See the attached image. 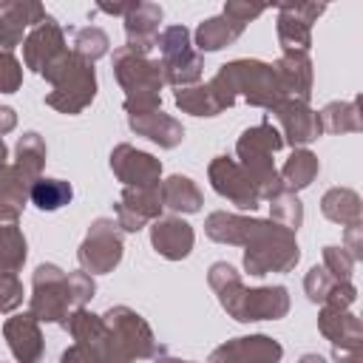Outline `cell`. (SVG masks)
<instances>
[{
    "label": "cell",
    "instance_id": "obj_37",
    "mask_svg": "<svg viewBox=\"0 0 363 363\" xmlns=\"http://www.w3.org/2000/svg\"><path fill=\"white\" fill-rule=\"evenodd\" d=\"M108 48H111V40L99 26H82L71 31V51L88 62H96L99 57H105Z\"/></svg>",
    "mask_w": 363,
    "mask_h": 363
},
{
    "label": "cell",
    "instance_id": "obj_12",
    "mask_svg": "<svg viewBox=\"0 0 363 363\" xmlns=\"http://www.w3.org/2000/svg\"><path fill=\"white\" fill-rule=\"evenodd\" d=\"M278 43L284 54H309L312 48V23L326 11L323 3H278Z\"/></svg>",
    "mask_w": 363,
    "mask_h": 363
},
{
    "label": "cell",
    "instance_id": "obj_48",
    "mask_svg": "<svg viewBox=\"0 0 363 363\" xmlns=\"http://www.w3.org/2000/svg\"><path fill=\"white\" fill-rule=\"evenodd\" d=\"M360 352L363 349H332V357L337 363H360Z\"/></svg>",
    "mask_w": 363,
    "mask_h": 363
},
{
    "label": "cell",
    "instance_id": "obj_9",
    "mask_svg": "<svg viewBox=\"0 0 363 363\" xmlns=\"http://www.w3.org/2000/svg\"><path fill=\"white\" fill-rule=\"evenodd\" d=\"M122 252H125V244H122V230L116 227V221L94 218L77 250V261H79V269L88 275H105L119 267Z\"/></svg>",
    "mask_w": 363,
    "mask_h": 363
},
{
    "label": "cell",
    "instance_id": "obj_33",
    "mask_svg": "<svg viewBox=\"0 0 363 363\" xmlns=\"http://www.w3.org/2000/svg\"><path fill=\"white\" fill-rule=\"evenodd\" d=\"M320 116V128L323 133H360L363 130V119H360V102L349 99V102H329L323 105V111H318Z\"/></svg>",
    "mask_w": 363,
    "mask_h": 363
},
{
    "label": "cell",
    "instance_id": "obj_44",
    "mask_svg": "<svg viewBox=\"0 0 363 363\" xmlns=\"http://www.w3.org/2000/svg\"><path fill=\"white\" fill-rule=\"evenodd\" d=\"M354 261H363V224L346 227L343 230V244H340Z\"/></svg>",
    "mask_w": 363,
    "mask_h": 363
},
{
    "label": "cell",
    "instance_id": "obj_3",
    "mask_svg": "<svg viewBox=\"0 0 363 363\" xmlns=\"http://www.w3.org/2000/svg\"><path fill=\"white\" fill-rule=\"evenodd\" d=\"M207 85L216 94L221 111L233 108L238 96L247 105L264 108V111H272L284 99L278 77H275V68L269 62H264V60H233V62H224Z\"/></svg>",
    "mask_w": 363,
    "mask_h": 363
},
{
    "label": "cell",
    "instance_id": "obj_6",
    "mask_svg": "<svg viewBox=\"0 0 363 363\" xmlns=\"http://www.w3.org/2000/svg\"><path fill=\"white\" fill-rule=\"evenodd\" d=\"M113 77L119 82V88L125 91V113H147V111H159L162 108V88H164V77H162V65L159 60H150L145 54H136L130 48H116L113 51Z\"/></svg>",
    "mask_w": 363,
    "mask_h": 363
},
{
    "label": "cell",
    "instance_id": "obj_26",
    "mask_svg": "<svg viewBox=\"0 0 363 363\" xmlns=\"http://www.w3.org/2000/svg\"><path fill=\"white\" fill-rule=\"evenodd\" d=\"M159 193H162V207L170 210V213H199L201 204H204V196L199 190V184L190 179V176H182V173H173L167 179L159 182Z\"/></svg>",
    "mask_w": 363,
    "mask_h": 363
},
{
    "label": "cell",
    "instance_id": "obj_39",
    "mask_svg": "<svg viewBox=\"0 0 363 363\" xmlns=\"http://www.w3.org/2000/svg\"><path fill=\"white\" fill-rule=\"evenodd\" d=\"M337 278H332L329 272H326V267L320 264H315L309 272H306V278H303V292H306V298L312 301V303H326L332 295H335V289H337Z\"/></svg>",
    "mask_w": 363,
    "mask_h": 363
},
{
    "label": "cell",
    "instance_id": "obj_34",
    "mask_svg": "<svg viewBox=\"0 0 363 363\" xmlns=\"http://www.w3.org/2000/svg\"><path fill=\"white\" fill-rule=\"evenodd\" d=\"M71 199H74V187L65 179H45V176H40L31 184V190H28V201L37 210H43V213H54V210L71 204Z\"/></svg>",
    "mask_w": 363,
    "mask_h": 363
},
{
    "label": "cell",
    "instance_id": "obj_32",
    "mask_svg": "<svg viewBox=\"0 0 363 363\" xmlns=\"http://www.w3.org/2000/svg\"><path fill=\"white\" fill-rule=\"evenodd\" d=\"M45 159H48V147H45V139L37 133V130H28L17 139L14 145V167L34 184L40 176H43V167H45Z\"/></svg>",
    "mask_w": 363,
    "mask_h": 363
},
{
    "label": "cell",
    "instance_id": "obj_25",
    "mask_svg": "<svg viewBox=\"0 0 363 363\" xmlns=\"http://www.w3.org/2000/svg\"><path fill=\"white\" fill-rule=\"evenodd\" d=\"M128 128L136 133V136H145L150 139L153 145L164 147V150H173L182 145L184 139V128L176 116L164 113L162 108L159 111H147V113H133L128 116Z\"/></svg>",
    "mask_w": 363,
    "mask_h": 363
},
{
    "label": "cell",
    "instance_id": "obj_19",
    "mask_svg": "<svg viewBox=\"0 0 363 363\" xmlns=\"http://www.w3.org/2000/svg\"><path fill=\"white\" fill-rule=\"evenodd\" d=\"M48 17V11L43 9V3L37 0H9L0 9V51H11L17 45H23L26 40V28L40 26Z\"/></svg>",
    "mask_w": 363,
    "mask_h": 363
},
{
    "label": "cell",
    "instance_id": "obj_31",
    "mask_svg": "<svg viewBox=\"0 0 363 363\" xmlns=\"http://www.w3.org/2000/svg\"><path fill=\"white\" fill-rule=\"evenodd\" d=\"M320 173V162L318 156L309 150V147H295L289 153V159L284 162V167L278 170L281 176V187L289 190V193H298V190H306Z\"/></svg>",
    "mask_w": 363,
    "mask_h": 363
},
{
    "label": "cell",
    "instance_id": "obj_35",
    "mask_svg": "<svg viewBox=\"0 0 363 363\" xmlns=\"http://www.w3.org/2000/svg\"><path fill=\"white\" fill-rule=\"evenodd\" d=\"M28 258V241L23 230L14 224L0 221V272H20Z\"/></svg>",
    "mask_w": 363,
    "mask_h": 363
},
{
    "label": "cell",
    "instance_id": "obj_10",
    "mask_svg": "<svg viewBox=\"0 0 363 363\" xmlns=\"http://www.w3.org/2000/svg\"><path fill=\"white\" fill-rule=\"evenodd\" d=\"M68 335L74 337V343H82L91 354H94V363H133L130 352L125 349V343L105 326L102 315H94L88 312L85 306L82 309H74L68 315V323H65Z\"/></svg>",
    "mask_w": 363,
    "mask_h": 363
},
{
    "label": "cell",
    "instance_id": "obj_27",
    "mask_svg": "<svg viewBox=\"0 0 363 363\" xmlns=\"http://www.w3.org/2000/svg\"><path fill=\"white\" fill-rule=\"evenodd\" d=\"M28 190H31V182L14 164H6L0 170V221L3 224H14L23 216L28 204Z\"/></svg>",
    "mask_w": 363,
    "mask_h": 363
},
{
    "label": "cell",
    "instance_id": "obj_8",
    "mask_svg": "<svg viewBox=\"0 0 363 363\" xmlns=\"http://www.w3.org/2000/svg\"><path fill=\"white\" fill-rule=\"evenodd\" d=\"M156 48L162 54L159 65H162V77L167 85H176V88L199 85L201 71H204V60L193 48V37L184 26H167L159 34Z\"/></svg>",
    "mask_w": 363,
    "mask_h": 363
},
{
    "label": "cell",
    "instance_id": "obj_18",
    "mask_svg": "<svg viewBox=\"0 0 363 363\" xmlns=\"http://www.w3.org/2000/svg\"><path fill=\"white\" fill-rule=\"evenodd\" d=\"M284 346L269 335H241L216 346L207 363H281Z\"/></svg>",
    "mask_w": 363,
    "mask_h": 363
},
{
    "label": "cell",
    "instance_id": "obj_40",
    "mask_svg": "<svg viewBox=\"0 0 363 363\" xmlns=\"http://www.w3.org/2000/svg\"><path fill=\"white\" fill-rule=\"evenodd\" d=\"M354 264H357V261H354L343 247H337V244H326V247H323V267H326V272H329L332 278H337V281H352Z\"/></svg>",
    "mask_w": 363,
    "mask_h": 363
},
{
    "label": "cell",
    "instance_id": "obj_5",
    "mask_svg": "<svg viewBox=\"0 0 363 363\" xmlns=\"http://www.w3.org/2000/svg\"><path fill=\"white\" fill-rule=\"evenodd\" d=\"M284 147V136L281 130L264 119L252 128H247L238 142H235V153H238V164L241 170L247 173V179L252 182L255 193L261 201H269L275 193H281V176H278V167L272 162V156Z\"/></svg>",
    "mask_w": 363,
    "mask_h": 363
},
{
    "label": "cell",
    "instance_id": "obj_13",
    "mask_svg": "<svg viewBox=\"0 0 363 363\" xmlns=\"http://www.w3.org/2000/svg\"><path fill=\"white\" fill-rule=\"evenodd\" d=\"M207 179L213 184V190L227 199L230 204H235L238 210H258L261 207V199L252 187V182L247 179V173L241 170V164L230 156H216L207 167Z\"/></svg>",
    "mask_w": 363,
    "mask_h": 363
},
{
    "label": "cell",
    "instance_id": "obj_24",
    "mask_svg": "<svg viewBox=\"0 0 363 363\" xmlns=\"http://www.w3.org/2000/svg\"><path fill=\"white\" fill-rule=\"evenodd\" d=\"M272 68H275L284 99L309 102V96H312V60H309V54H281L272 62Z\"/></svg>",
    "mask_w": 363,
    "mask_h": 363
},
{
    "label": "cell",
    "instance_id": "obj_7",
    "mask_svg": "<svg viewBox=\"0 0 363 363\" xmlns=\"http://www.w3.org/2000/svg\"><path fill=\"white\" fill-rule=\"evenodd\" d=\"M301 261V247L292 230L272 218H255L244 244V269L255 278L269 272H289Z\"/></svg>",
    "mask_w": 363,
    "mask_h": 363
},
{
    "label": "cell",
    "instance_id": "obj_11",
    "mask_svg": "<svg viewBox=\"0 0 363 363\" xmlns=\"http://www.w3.org/2000/svg\"><path fill=\"white\" fill-rule=\"evenodd\" d=\"M105 326L125 343V349L130 352L133 360H156L159 354H164V346H159L150 323L130 306H111L102 315Z\"/></svg>",
    "mask_w": 363,
    "mask_h": 363
},
{
    "label": "cell",
    "instance_id": "obj_17",
    "mask_svg": "<svg viewBox=\"0 0 363 363\" xmlns=\"http://www.w3.org/2000/svg\"><path fill=\"white\" fill-rule=\"evenodd\" d=\"M162 193L156 187H122L116 201V227L122 233H139L150 221L162 218Z\"/></svg>",
    "mask_w": 363,
    "mask_h": 363
},
{
    "label": "cell",
    "instance_id": "obj_4",
    "mask_svg": "<svg viewBox=\"0 0 363 363\" xmlns=\"http://www.w3.org/2000/svg\"><path fill=\"white\" fill-rule=\"evenodd\" d=\"M40 77L51 85V91L45 94V105L54 108L57 113L77 116L96 96V68H94V62L77 57L71 48L60 60H54Z\"/></svg>",
    "mask_w": 363,
    "mask_h": 363
},
{
    "label": "cell",
    "instance_id": "obj_30",
    "mask_svg": "<svg viewBox=\"0 0 363 363\" xmlns=\"http://www.w3.org/2000/svg\"><path fill=\"white\" fill-rule=\"evenodd\" d=\"M250 216H238V213H227V210H216L204 218V233L210 241L216 244H233V247H244L247 235L252 230Z\"/></svg>",
    "mask_w": 363,
    "mask_h": 363
},
{
    "label": "cell",
    "instance_id": "obj_50",
    "mask_svg": "<svg viewBox=\"0 0 363 363\" xmlns=\"http://www.w3.org/2000/svg\"><path fill=\"white\" fill-rule=\"evenodd\" d=\"M9 164V147H6V142H3V136H0V170Z\"/></svg>",
    "mask_w": 363,
    "mask_h": 363
},
{
    "label": "cell",
    "instance_id": "obj_29",
    "mask_svg": "<svg viewBox=\"0 0 363 363\" xmlns=\"http://www.w3.org/2000/svg\"><path fill=\"white\" fill-rule=\"evenodd\" d=\"M320 213L340 224V227H354V224H363V201L357 196V190L352 187H332L323 193L320 199Z\"/></svg>",
    "mask_w": 363,
    "mask_h": 363
},
{
    "label": "cell",
    "instance_id": "obj_23",
    "mask_svg": "<svg viewBox=\"0 0 363 363\" xmlns=\"http://www.w3.org/2000/svg\"><path fill=\"white\" fill-rule=\"evenodd\" d=\"M318 332L332 343V349H363V323L352 309L320 306Z\"/></svg>",
    "mask_w": 363,
    "mask_h": 363
},
{
    "label": "cell",
    "instance_id": "obj_1",
    "mask_svg": "<svg viewBox=\"0 0 363 363\" xmlns=\"http://www.w3.org/2000/svg\"><path fill=\"white\" fill-rule=\"evenodd\" d=\"M207 284L216 292L221 309L238 320V323H252V320H281L289 312V289L275 284V286H255L247 289L241 275L235 272L233 264L216 261L207 269Z\"/></svg>",
    "mask_w": 363,
    "mask_h": 363
},
{
    "label": "cell",
    "instance_id": "obj_36",
    "mask_svg": "<svg viewBox=\"0 0 363 363\" xmlns=\"http://www.w3.org/2000/svg\"><path fill=\"white\" fill-rule=\"evenodd\" d=\"M173 102L182 113H190V116H218L221 113V105L216 99V94L210 91V85H187V88H179L173 94Z\"/></svg>",
    "mask_w": 363,
    "mask_h": 363
},
{
    "label": "cell",
    "instance_id": "obj_20",
    "mask_svg": "<svg viewBox=\"0 0 363 363\" xmlns=\"http://www.w3.org/2000/svg\"><path fill=\"white\" fill-rule=\"evenodd\" d=\"M3 337L17 363H40L45 354V340L40 332V320L31 312L11 315L3 323Z\"/></svg>",
    "mask_w": 363,
    "mask_h": 363
},
{
    "label": "cell",
    "instance_id": "obj_41",
    "mask_svg": "<svg viewBox=\"0 0 363 363\" xmlns=\"http://www.w3.org/2000/svg\"><path fill=\"white\" fill-rule=\"evenodd\" d=\"M23 284L17 272H0V315H11L14 309L23 306Z\"/></svg>",
    "mask_w": 363,
    "mask_h": 363
},
{
    "label": "cell",
    "instance_id": "obj_42",
    "mask_svg": "<svg viewBox=\"0 0 363 363\" xmlns=\"http://www.w3.org/2000/svg\"><path fill=\"white\" fill-rule=\"evenodd\" d=\"M23 85V62L11 51H0V94H14Z\"/></svg>",
    "mask_w": 363,
    "mask_h": 363
},
{
    "label": "cell",
    "instance_id": "obj_38",
    "mask_svg": "<svg viewBox=\"0 0 363 363\" xmlns=\"http://www.w3.org/2000/svg\"><path fill=\"white\" fill-rule=\"evenodd\" d=\"M269 218L292 233H298V227L303 224V204L298 199V193H289V190H281L269 199Z\"/></svg>",
    "mask_w": 363,
    "mask_h": 363
},
{
    "label": "cell",
    "instance_id": "obj_2",
    "mask_svg": "<svg viewBox=\"0 0 363 363\" xmlns=\"http://www.w3.org/2000/svg\"><path fill=\"white\" fill-rule=\"evenodd\" d=\"M96 292L94 275L77 269L62 272L57 264H40L31 275V298L28 312L40 323H57L65 329L68 315L74 309H82Z\"/></svg>",
    "mask_w": 363,
    "mask_h": 363
},
{
    "label": "cell",
    "instance_id": "obj_49",
    "mask_svg": "<svg viewBox=\"0 0 363 363\" xmlns=\"http://www.w3.org/2000/svg\"><path fill=\"white\" fill-rule=\"evenodd\" d=\"M298 363H329L323 354H315V352H306V354H301V360Z\"/></svg>",
    "mask_w": 363,
    "mask_h": 363
},
{
    "label": "cell",
    "instance_id": "obj_14",
    "mask_svg": "<svg viewBox=\"0 0 363 363\" xmlns=\"http://www.w3.org/2000/svg\"><path fill=\"white\" fill-rule=\"evenodd\" d=\"M272 119L278 122V130L284 136V145L295 147H306L315 139L323 136L320 128V116L315 108H309V102H295V99H281L272 111Z\"/></svg>",
    "mask_w": 363,
    "mask_h": 363
},
{
    "label": "cell",
    "instance_id": "obj_51",
    "mask_svg": "<svg viewBox=\"0 0 363 363\" xmlns=\"http://www.w3.org/2000/svg\"><path fill=\"white\" fill-rule=\"evenodd\" d=\"M0 9H3V3H0Z\"/></svg>",
    "mask_w": 363,
    "mask_h": 363
},
{
    "label": "cell",
    "instance_id": "obj_43",
    "mask_svg": "<svg viewBox=\"0 0 363 363\" xmlns=\"http://www.w3.org/2000/svg\"><path fill=\"white\" fill-rule=\"evenodd\" d=\"M267 11V6H250V3H238V0H230V3H224V17H230V20H235V23H241V26H247L250 20H255V17H261Z\"/></svg>",
    "mask_w": 363,
    "mask_h": 363
},
{
    "label": "cell",
    "instance_id": "obj_16",
    "mask_svg": "<svg viewBox=\"0 0 363 363\" xmlns=\"http://www.w3.org/2000/svg\"><path fill=\"white\" fill-rule=\"evenodd\" d=\"M111 170L125 187H156L162 182V162L128 142L111 150Z\"/></svg>",
    "mask_w": 363,
    "mask_h": 363
},
{
    "label": "cell",
    "instance_id": "obj_46",
    "mask_svg": "<svg viewBox=\"0 0 363 363\" xmlns=\"http://www.w3.org/2000/svg\"><path fill=\"white\" fill-rule=\"evenodd\" d=\"M14 128H17V113H14V108L0 105V136L11 133Z\"/></svg>",
    "mask_w": 363,
    "mask_h": 363
},
{
    "label": "cell",
    "instance_id": "obj_15",
    "mask_svg": "<svg viewBox=\"0 0 363 363\" xmlns=\"http://www.w3.org/2000/svg\"><path fill=\"white\" fill-rule=\"evenodd\" d=\"M68 51L62 26L48 14L40 26H34L23 40V65L31 74H43L54 60H60Z\"/></svg>",
    "mask_w": 363,
    "mask_h": 363
},
{
    "label": "cell",
    "instance_id": "obj_21",
    "mask_svg": "<svg viewBox=\"0 0 363 363\" xmlns=\"http://www.w3.org/2000/svg\"><path fill=\"white\" fill-rule=\"evenodd\" d=\"M196 233L182 216H162L150 221V247L167 258V261H182L193 252Z\"/></svg>",
    "mask_w": 363,
    "mask_h": 363
},
{
    "label": "cell",
    "instance_id": "obj_47",
    "mask_svg": "<svg viewBox=\"0 0 363 363\" xmlns=\"http://www.w3.org/2000/svg\"><path fill=\"white\" fill-rule=\"evenodd\" d=\"M136 6V0H125V3H96V9L94 11H105V14H128L130 9Z\"/></svg>",
    "mask_w": 363,
    "mask_h": 363
},
{
    "label": "cell",
    "instance_id": "obj_28",
    "mask_svg": "<svg viewBox=\"0 0 363 363\" xmlns=\"http://www.w3.org/2000/svg\"><path fill=\"white\" fill-rule=\"evenodd\" d=\"M244 28H247V26H241V23H235V20L224 17V14L207 17V20H201V23H199V28H196V34H193V40H196V43H193V48H196L199 54L221 51V48L233 45V43L244 34Z\"/></svg>",
    "mask_w": 363,
    "mask_h": 363
},
{
    "label": "cell",
    "instance_id": "obj_22",
    "mask_svg": "<svg viewBox=\"0 0 363 363\" xmlns=\"http://www.w3.org/2000/svg\"><path fill=\"white\" fill-rule=\"evenodd\" d=\"M162 17H164V11L159 3L136 0V6L125 14V48L147 57V51L156 48Z\"/></svg>",
    "mask_w": 363,
    "mask_h": 363
},
{
    "label": "cell",
    "instance_id": "obj_45",
    "mask_svg": "<svg viewBox=\"0 0 363 363\" xmlns=\"http://www.w3.org/2000/svg\"><path fill=\"white\" fill-rule=\"evenodd\" d=\"M60 363H94V354H91L82 343H71V346L60 354Z\"/></svg>",
    "mask_w": 363,
    "mask_h": 363
}]
</instances>
